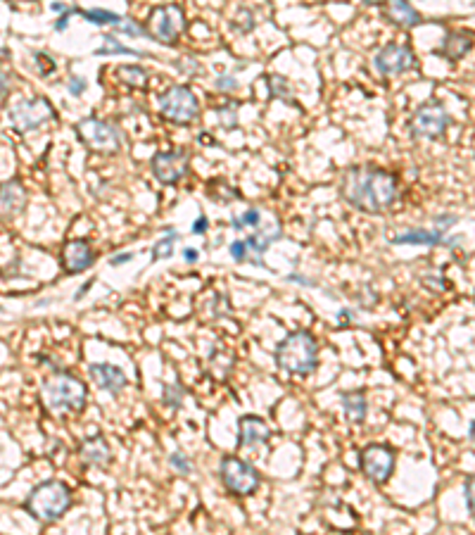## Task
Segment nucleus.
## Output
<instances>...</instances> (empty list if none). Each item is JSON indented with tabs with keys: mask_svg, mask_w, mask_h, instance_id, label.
<instances>
[{
	"mask_svg": "<svg viewBox=\"0 0 475 535\" xmlns=\"http://www.w3.org/2000/svg\"><path fill=\"white\" fill-rule=\"evenodd\" d=\"M364 5H383V3H387V0H361Z\"/></svg>",
	"mask_w": 475,
	"mask_h": 535,
	"instance_id": "nucleus-43",
	"label": "nucleus"
},
{
	"mask_svg": "<svg viewBox=\"0 0 475 535\" xmlns=\"http://www.w3.org/2000/svg\"><path fill=\"white\" fill-rule=\"evenodd\" d=\"M183 395H186V390L179 386V383H169V386L162 388V398H164V405L169 407H181L183 405Z\"/></svg>",
	"mask_w": 475,
	"mask_h": 535,
	"instance_id": "nucleus-28",
	"label": "nucleus"
},
{
	"mask_svg": "<svg viewBox=\"0 0 475 535\" xmlns=\"http://www.w3.org/2000/svg\"><path fill=\"white\" fill-rule=\"evenodd\" d=\"M269 438V426L264 424L259 417H243V419L238 421V447L264 446Z\"/></svg>",
	"mask_w": 475,
	"mask_h": 535,
	"instance_id": "nucleus-16",
	"label": "nucleus"
},
{
	"mask_svg": "<svg viewBox=\"0 0 475 535\" xmlns=\"http://www.w3.org/2000/svg\"><path fill=\"white\" fill-rule=\"evenodd\" d=\"M247 250H250L247 240H236V243H231V258L236 259V262H245V259H247Z\"/></svg>",
	"mask_w": 475,
	"mask_h": 535,
	"instance_id": "nucleus-34",
	"label": "nucleus"
},
{
	"mask_svg": "<svg viewBox=\"0 0 475 535\" xmlns=\"http://www.w3.org/2000/svg\"><path fill=\"white\" fill-rule=\"evenodd\" d=\"M160 112L164 119L173 124H181V127H188L198 119L200 105L195 93L188 86L176 84L169 86L164 93L160 96Z\"/></svg>",
	"mask_w": 475,
	"mask_h": 535,
	"instance_id": "nucleus-6",
	"label": "nucleus"
},
{
	"mask_svg": "<svg viewBox=\"0 0 475 535\" xmlns=\"http://www.w3.org/2000/svg\"><path fill=\"white\" fill-rule=\"evenodd\" d=\"M463 495H466V507H469V512L475 519V476L466 478V483H463Z\"/></svg>",
	"mask_w": 475,
	"mask_h": 535,
	"instance_id": "nucleus-32",
	"label": "nucleus"
},
{
	"mask_svg": "<svg viewBox=\"0 0 475 535\" xmlns=\"http://www.w3.org/2000/svg\"><path fill=\"white\" fill-rule=\"evenodd\" d=\"M26 512L41 523L58 521L60 516L65 514L71 507V491L62 481H45L36 485L24 502Z\"/></svg>",
	"mask_w": 475,
	"mask_h": 535,
	"instance_id": "nucleus-4",
	"label": "nucleus"
},
{
	"mask_svg": "<svg viewBox=\"0 0 475 535\" xmlns=\"http://www.w3.org/2000/svg\"><path fill=\"white\" fill-rule=\"evenodd\" d=\"M103 48H98V55H115V52H119V55H135V58H148L145 52H138L134 51V48H129V45L119 43V39L116 36H112V33H107V36H103Z\"/></svg>",
	"mask_w": 475,
	"mask_h": 535,
	"instance_id": "nucleus-24",
	"label": "nucleus"
},
{
	"mask_svg": "<svg viewBox=\"0 0 475 535\" xmlns=\"http://www.w3.org/2000/svg\"><path fill=\"white\" fill-rule=\"evenodd\" d=\"M266 84H269V89H271V96L293 103V98H290V86H288V81H285V79H283V77H266Z\"/></svg>",
	"mask_w": 475,
	"mask_h": 535,
	"instance_id": "nucleus-29",
	"label": "nucleus"
},
{
	"mask_svg": "<svg viewBox=\"0 0 475 535\" xmlns=\"http://www.w3.org/2000/svg\"><path fill=\"white\" fill-rule=\"evenodd\" d=\"M217 89L219 90H233V89H238V81L233 77H219Z\"/></svg>",
	"mask_w": 475,
	"mask_h": 535,
	"instance_id": "nucleus-37",
	"label": "nucleus"
},
{
	"mask_svg": "<svg viewBox=\"0 0 475 535\" xmlns=\"http://www.w3.org/2000/svg\"><path fill=\"white\" fill-rule=\"evenodd\" d=\"M361 469L373 483H386L395 471V450L387 446H368L361 450Z\"/></svg>",
	"mask_w": 475,
	"mask_h": 535,
	"instance_id": "nucleus-13",
	"label": "nucleus"
},
{
	"mask_svg": "<svg viewBox=\"0 0 475 535\" xmlns=\"http://www.w3.org/2000/svg\"><path fill=\"white\" fill-rule=\"evenodd\" d=\"M90 379L96 380L98 386L107 390L112 395H119L126 388V374H124L122 369L115 367V364H90L88 367Z\"/></svg>",
	"mask_w": 475,
	"mask_h": 535,
	"instance_id": "nucleus-15",
	"label": "nucleus"
},
{
	"mask_svg": "<svg viewBox=\"0 0 475 535\" xmlns=\"http://www.w3.org/2000/svg\"><path fill=\"white\" fill-rule=\"evenodd\" d=\"M51 119H55V110L48 103V98L43 96L20 100L14 108H10V122H13L17 134H29V131L41 129Z\"/></svg>",
	"mask_w": 475,
	"mask_h": 535,
	"instance_id": "nucleus-9",
	"label": "nucleus"
},
{
	"mask_svg": "<svg viewBox=\"0 0 475 535\" xmlns=\"http://www.w3.org/2000/svg\"><path fill=\"white\" fill-rule=\"evenodd\" d=\"M452 117L444 110L440 100H428L418 108L409 119V131L414 138H425V141H437L442 138L444 131L450 129Z\"/></svg>",
	"mask_w": 475,
	"mask_h": 535,
	"instance_id": "nucleus-7",
	"label": "nucleus"
},
{
	"mask_svg": "<svg viewBox=\"0 0 475 535\" xmlns=\"http://www.w3.org/2000/svg\"><path fill=\"white\" fill-rule=\"evenodd\" d=\"M342 407H345V414L354 424H361V421L367 419V395L361 393V390L342 395Z\"/></svg>",
	"mask_w": 475,
	"mask_h": 535,
	"instance_id": "nucleus-23",
	"label": "nucleus"
},
{
	"mask_svg": "<svg viewBox=\"0 0 475 535\" xmlns=\"http://www.w3.org/2000/svg\"><path fill=\"white\" fill-rule=\"evenodd\" d=\"M79 455L84 457L86 465L93 466H109L112 465V450L105 443L103 436H93V438L84 440L79 447Z\"/></svg>",
	"mask_w": 475,
	"mask_h": 535,
	"instance_id": "nucleus-20",
	"label": "nucleus"
},
{
	"mask_svg": "<svg viewBox=\"0 0 475 535\" xmlns=\"http://www.w3.org/2000/svg\"><path fill=\"white\" fill-rule=\"evenodd\" d=\"M77 134L81 138L86 148L93 153H103V155H112L122 148V134L116 127L109 122H103L98 117H88L77 124Z\"/></svg>",
	"mask_w": 475,
	"mask_h": 535,
	"instance_id": "nucleus-8",
	"label": "nucleus"
},
{
	"mask_svg": "<svg viewBox=\"0 0 475 535\" xmlns=\"http://www.w3.org/2000/svg\"><path fill=\"white\" fill-rule=\"evenodd\" d=\"M0 202H3V217L13 220L14 214H20L24 210L26 191L17 179H10L3 183V193H0Z\"/></svg>",
	"mask_w": 475,
	"mask_h": 535,
	"instance_id": "nucleus-19",
	"label": "nucleus"
},
{
	"mask_svg": "<svg viewBox=\"0 0 475 535\" xmlns=\"http://www.w3.org/2000/svg\"><path fill=\"white\" fill-rule=\"evenodd\" d=\"M41 398H43V405L48 409H52V412H60V409L81 412L86 407V398H88V388L77 376L60 371V374L51 376V379L45 380Z\"/></svg>",
	"mask_w": 475,
	"mask_h": 535,
	"instance_id": "nucleus-3",
	"label": "nucleus"
},
{
	"mask_svg": "<svg viewBox=\"0 0 475 535\" xmlns=\"http://www.w3.org/2000/svg\"><path fill=\"white\" fill-rule=\"evenodd\" d=\"M276 364L293 376H309L319 364V345L309 331H293L276 348Z\"/></svg>",
	"mask_w": 475,
	"mask_h": 535,
	"instance_id": "nucleus-2",
	"label": "nucleus"
},
{
	"mask_svg": "<svg viewBox=\"0 0 475 535\" xmlns=\"http://www.w3.org/2000/svg\"><path fill=\"white\" fill-rule=\"evenodd\" d=\"M131 259H134V255H131V252H122V255H115V258L109 259V265L119 267V265H126V262H131Z\"/></svg>",
	"mask_w": 475,
	"mask_h": 535,
	"instance_id": "nucleus-38",
	"label": "nucleus"
},
{
	"mask_svg": "<svg viewBox=\"0 0 475 535\" xmlns=\"http://www.w3.org/2000/svg\"><path fill=\"white\" fill-rule=\"evenodd\" d=\"M179 239V233L173 231V229H169L167 231V239H162L154 243L153 248V259L157 262V259H167L173 255V240Z\"/></svg>",
	"mask_w": 475,
	"mask_h": 535,
	"instance_id": "nucleus-26",
	"label": "nucleus"
},
{
	"mask_svg": "<svg viewBox=\"0 0 475 535\" xmlns=\"http://www.w3.org/2000/svg\"><path fill=\"white\" fill-rule=\"evenodd\" d=\"M36 62L41 65V71H43V74H48V71L55 70V62H52L51 55H45V52H39V55H36Z\"/></svg>",
	"mask_w": 475,
	"mask_h": 535,
	"instance_id": "nucleus-36",
	"label": "nucleus"
},
{
	"mask_svg": "<svg viewBox=\"0 0 475 535\" xmlns=\"http://www.w3.org/2000/svg\"><path fill=\"white\" fill-rule=\"evenodd\" d=\"M188 164H191V155L188 150H167V153H157L150 162V169H153L154 179L164 183V186H172L176 181H181L186 176Z\"/></svg>",
	"mask_w": 475,
	"mask_h": 535,
	"instance_id": "nucleus-12",
	"label": "nucleus"
},
{
	"mask_svg": "<svg viewBox=\"0 0 475 535\" xmlns=\"http://www.w3.org/2000/svg\"><path fill=\"white\" fill-rule=\"evenodd\" d=\"M473 48V36L466 32H452L444 36L442 48L437 51V55H444L452 62H459L461 58H466V52H470Z\"/></svg>",
	"mask_w": 475,
	"mask_h": 535,
	"instance_id": "nucleus-21",
	"label": "nucleus"
},
{
	"mask_svg": "<svg viewBox=\"0 0 475 535\" xmlns=\"http://www.w3.org/2000/svg\"><path fill=\"white\" fill-rule=\"evenodd\" d=\"M119 74H122L124 81H126L129 86H134V89H145V86H148V74H145L143 67L126 65L119 70Z\"/></svg>",
	"mask_w": 475,
	"mask_h": 535,
	"instance_id": "nucleus-25",
	"label": "nucleus"
},
{
	"mask_svg": "<svg viewBox=\"0 0 475 535\" xmlns=\"http://www.w3.org/2000/svg\"><path fill=\"white\" fill-rule=\"evenodd\" d=\"M340 193L359 212L383 214L397 202L399 183L397 176L383 169L352 167L342 176Z\"/></svg>",
	"mask_w": 475,
	"mask_h": 535,
	"instance_id": "nucleus-1",
	"label": "nucleus"
},
{
	"mask_svg": "<svg viewBox=\"0 0 475 535\" xmlns=\"http://www.w3.org/2000/svg\"><path fill=\"white\" fill-rule=\"evenodd\" d=\"M259 221H262V217H259L257 210H245V212L240 214V217H233L231 224H233V229H236V231H243L245 226H255V229H257Z\"/></svg>",
	"mask_w": 475,
	"mask_h": 535,
	"instance_id": "nucleus-30",
	"label": "nucleus"
},
{
	"mask_svg": "<svg viewBox=\"0 0 475 535\" xmlns=\"http://www.w3.org/2000/svg\"><path fill=\"white\" fill-rule=\"evenodd\" d=\"M386 17L402 29H414V26L424 24V17L416 7L409 5V0H387Z\"/></svg>",
	"mask_w": 475,
	"mask_h": 535,
	"instance_id": "nucleus-18",
	"label": "nucleus"
},
{
	"mask_svg": "<svg viewBox=\"0 0 475 535\" xmlns=\"http://www.w3.org/2000/svg\"><path fill=\"white\" fill-rule=\"evenodd\" d=\"M207 226H210V221H207V217L202 214V217H200V220L193 224V233H205Z\"/></svg>",
	"mask_w": 475,
	"mask_h": 535,
	"instance_id": "nucleus-39",
	"label": "nucleus"
},
{
	"mask_svg": "<svg viewBox=\"0 0 475 535\" xmlns=\"http://www.w3.org/2000/svg\"><path fill=\"white\" fill-rule=\"evenodd\" d=\"M169 462H172V466L176 471H179L181 476H188V474H191V462L186 459V455H181V452H173L172 457H169Z\"/></svg>",
	"mask_w": 475,
	"mask_h": 535,
	"instance_id": "nucleus-33",
	"label": "nucleus"
},
{
	"mask_svg": "<svg viewBox=\"0 0 475 535\" xmlns=\"http://www.w3.org/2000/svg\"><path fill=\"white\" fill-rule=\"evenodd\" d=\"M84 17L88 22H93V24H112V26H119L124 20H126V17H119V14L109 13V10H86Z\"/></svg>",
	"mask_w": 475,
	"mask_h": 535,
	"instance_id": "nucleus-27",
	"label": "nucleus"
},
{
	"mask_svg": "<svg viewBox=\"0 0 475 535\" xmlns=\"http://www.w3.org/2000/svg\"><path fill=\"white\" fill-rule=\"evenodd\" d=\"M145 32L153 41L162 45H176L179 39L186 32V14H183V7L176 5V3H169V5L154 7L148 17V24H145Z\"/></svg>",
	"mask_w": 475,
	"mask_h": 535,
	"instance_id": "nucleus-5",
	"label": "nucleus"
},
{
	"mask_svg": "<svg viewBox=\"0 0 475 535\" xmlns=\"http://www.w3.org/2000/svg\"><path fill=\"white\" fill-rule=\"evenodd\" d=\"M392 246H442L444 233L442 229H409L405 233H397L390 239Z\"/></svg>",
	"mask_w": 475,
	"mask_h": 535,
	"instance_id": "nucleus-17",
	"label": "nucleus"
},
{
	"mask_svg": "<svg viewBox=\"0 0 475 535\" xmlns=\"http://www.w3.org/2000/svg\"><path fill=\"white\" fill-rule=\"evenodd\" d=\"M93 262H96V255H93V248L86 240H67L65 248H62V269L67 274H81V271L90 269Z\"/></svg>",
	"mask_w": 475,
	"mask_h": 535,
	"instance_id": "nucleus-14",
	"label": "nucleus"
},
{
	"mask_svg": "<svg viewBox=\"0 0 475 535\" xmlns=\"http://www.w3.org/2000/svg\"><path fill=\"white\" fill-rule=\"evenodd\" d=\"M67 89H70L71 96H81L86 90V79L81 77H71L70 79V84H67Z\"/></svg>",
	"mask_w": 475,
	"mask_h": 535,
	"instance_id": "nucleus-35",
	"label": "nucleus"
},
{
	"mask_svg": "<svg viewBox=\"0 0 475 535\" xmlns=\"http://www.w3.org/2000/svg\"><path fill=\"white\" fill-rule=\"evenodd\" d=\"M74 13H77V10H67V13L62 14V17H60L58 24H55V29H58V32H62V29H65V26L70 24V17H71V14H74Z\"/></svg>",
	"mask_w": 475,
	"mask_h": 535,
	"instance_id": "nucleus-40",
	"label": "nucleus"
},
{
	"mask_svg": "<svg viewBox=\"0 0 475 535\" xmlns=\"http://www.w3.org/2000/svg\"><path fill=\"white\" fill-rule=\"evenodd\" d=\"M217 117H219V122L224 124L226 129H233V127L238 124V105L228 103V105H224V108H219Z\"/></svg>",
	"mask_w": 475,
	"mask_h": 535,
	"instance_id": "nucleus-31",
	"label": "nucleus"
},
{
	"mask_svg": "<svg viewBox=\"0 0 475 535\" xmlns=\"http://www.w3.org/2000/svg\"><path fill=\"white\" fill-rule=\"evenodd\" d=\"M7 81H10V74H7V71H3V100L7 98Z\"/></svg>",
	"mask_w": 475,
	"mask_h": 535,
	"instance_id": "nucleus-42",
	"label": "nucleus"
},
{
	"mask_svg": "<svg viewBox=\"0 0 475 535\" xmlns=\"http://www.w3.org/2000/svg\"><path fill=\"white\" fill-rule=\"evenodd\" d=\"M278 239H281V229H278V226H271L266 233H257V236H250V239H247V246L255 252V262H257V267H264V252L269 250L271 243Z\"/></svg>",
	"mask_w": 475,
	"mask_h": 535,
	"instance_id": "nucleus-22",
	"label": "nucleus"
},
{
	"mask_svg": "<svg viewBox=\"0 0 475 535\" xmlns=\"http://www.w3.org/2000/svg\"><path fill=\"white\" fill-rule=\"evenodd\" d=\"M183 258H186L188 262H195V259H198V250H193V248H186V250H183Z\"/></svg>",
	"mask_w": 475,
	"mask_h": 535,
	"instance_id": "nucleus-41",
	"label": "nucleus"
},
{
	"mask_svg": "<svg viewBox=\"0 0 475 535\" xmlns=\"http://www.w3.org/2000/svg\"><path fill=\"white\" fill-rule=\"evenodd\" d=\"M373 65H376V70H378L383 77H397V74H405V71L409 70H416L418 62L409 45L387 43L386 48L376 55Z\"/></svg>",
	"mask_w": 475,
	"mask_h": 535,
	"instance_id": "nucleus-11",
	"label": "nucleus"
},
{
	"mask_svg": "<svg viewBox=\"0 0 475 535\" xmlns=\"http://www.w3.org/2000/svg\"><path fill=\"white\" fill-rule=\"evenodd\" d=\"M469 438L475 443V419L470 421V426H469Z\"/></svg>",
	"mask_w": 475,
	"mask_h": 535,
	"instance_id": "nucleus-44",
	"label": "nucleus"
},
{
	"mask_svg": "<svg viewBox=\"0 0 475 535\" xmlns=\"http://www.w3.org/2000/svg\"><path fill=\"white\" fill-rule=\"evenodd\" d=\"M221 481H224L226 491L240 497L252 495L259 488L257 469L238 457H224V462H221Z\"/></svg>",
	"mask_w": 475,
	"mask_h": 535,
	"instance_id": "nucleus-10",
	"label": "nucleus"
}]
</instances>
